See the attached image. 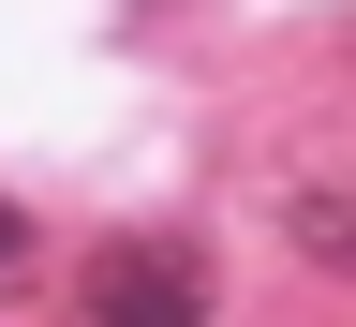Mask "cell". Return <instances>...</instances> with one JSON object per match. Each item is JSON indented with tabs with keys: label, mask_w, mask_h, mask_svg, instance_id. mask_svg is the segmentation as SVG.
I'll return each mask as SVG.
<instances>
[{
	"label": "cell",
	"mask_w": 356,
	"mask_h": 327,
	"mask_svg": "<svg viewBox=\"0 0 356 327\" xmlns=\"http://www.w3.org/2000/svg\"><path fill=\"white\" fill-rule=\"evenodd\" d=\"M282 238H297L312 268L356 283V178H297V194H282Z\"/></svg>",
	"instance_id": "2"
},
{
	"label": "cell",
	"mask_w": 356,
	"mask_h": 327,
	"mask_svg": "<svg viewBox=\"0 0 356 327\" xmlns=\"http://www.w3.org/2000/svg\"><path fill=\"white\" fill-rule=\"evenodd\" d=\"M15 268H30V208L0 194V283H15Z\"/></svg>",
	"instance_id": "3"
},
{
	"label": "cell",
	"mask_w": 356,
	"mask_h": 327,
	"mask_svg": "<svg viewBox=\"0 0 356 327\" xmlns=\"http://www.w3.org/2000/svg\"><path fill=\"white\" fill-rule=\"evenodd\" d=\"M74 312L89 327H208V268L178 253V238H119V253H89Z\"/></svg>",
	"instance_id": "1"
}]
</instances>
